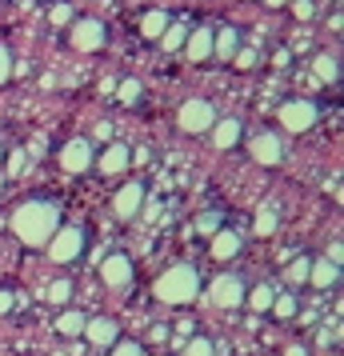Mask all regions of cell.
Wrapping results in <instances>:
<instances>
[{"mask_svg":"<svg viewBox=\"0 0 344 356\" xmlns=\"http://www.w3.org/2000/svg\"><path fill=\"white\" fill-rule=\"evenodd\" d=\"M288 4H293V13L300 20H312V13H316V4H312V0H288Z\"/></svg>","mask_w":344,"mask_h":356,"instance_id":"cell-35","label":"cell"},{"mask_svg":"<svg viewBox=\"0 0 344 356\" xmlns=\"http://www.w3.org/2000/svg\"><path fill=\"white\" fill-rule=\"evenodd\" d=\"M184 56L188 60H213V29L200 24V29H188V40H184Z\"/></svg>","mask_w":344,"mask_h":356,"instance_id":"cell-14","label":"cell"},{"mask_svg":"<svg viewBox=\"0 0 344 356\" xmlns=\"http://www.w3.org/2000/svg\"><path fill=\"white\" fill-rule=\"evenodd\" d=\"M92 161H97V152H92V145H88L84 136H72V140H65V145H60V168H65V172H72V177L88 172V168H92Z\"/></svg>","mask_w":344,"mask_h":356,"instance_id":"cell-8","label":"cell"},{"mask_svg":"<svg viewBox=\"0 0 344 356\" xmlns=\"http://www.w3.org/2000/svg\"><path fill=\"white\" fill-rule=\"evenodd\" d=\"M0 164H4V148H0Z\"/></svg>","mask_w":344,"mask_h":356,"instance_id":"cell-40","label":"cell"},{"mask_svg":"<svg viewBox=\"0 0 344 356\" xmlns=\"http://www.w3.org/2000/svg\"><path fill=\"white\" fill-rule=\"evenodd\" d=\"M341 280V268L332 264V260H312L309 264V284L312 289H332Z\"/></svg>","mask_w":344,"mask_h":356,"instance_id":"cell-18","label":"cell"},{"mask_svg":"<svg viewBox=\"0 0 344 356\" xmlns=\"http://www.w3.org/2000/svg\"><path fill=\"white\" fill-rule=\"evenodd\" d=\"M13 72H17V60H13V52L0 44V84H8V76H13Z\"/></svg>","mask_w":344,"mask_h":356,"instance_id":"cell-33","label":"cell"},{"mask_svg":"<svg viewBox=\"0 0 344 356\" xmlns=\"http://www.w3.org/2000/svg\"><path fill=\"white\" fill-rule=\"evenodd\" d=\"M312 68H316V76L328 81V84L341 81V60H336L332 52H316V56H312Z\"/></svg>","mask_w":344,"mask_h":356,"instance_id":"cell-20","label":"cell"},{"mask_svg":"<svg viewBox=\"0 0 344 356\" xmlns=\"http://www.w3.org/2000/svg\"><path fill=\"white\" fill-rule=\"evenodd\" d=\"M92 348H113L116 340H120V324L113 316H88L84 321V332H81Z\"/></svg>","mask_w":344,"mask_h":356,"instance_id":"cell-11","label":"cell"},{"mask_svg":"<svg viewBox=\"0 0 344 356\" xmlns=\"http://www.w3.org/2000/svg\"><path fill=\"white\" fill-rule=\"evenodd\" d=\"M104 40H108L104 20L84 17V20H72V24H68V44L76 52H97V49H104Z\"/></svg>","mask_w":344,"mask_h":356,"instance_id":"cell-6","label":"cell"},{"mask_svg":"<svg viewBox=\"0 0 344 356\" xmlns=\"http://www.w3.org/2000/svg\"><path fill=\"white\" fill-rule=\"evenodd\" d=\"M248 152H252V161L264 164V168H277L284 161V145H280L277 132H256L252 140H248Z\"/></svg>","mask_w":344,"mask_h":356,"instance_id":"cell-9","label":"cell"},{"mask_svg":"<svg viewBox=\"0 0 344 356\" xmlns=\"http://www.w3.org/2000/svg\"><path fill=\"white\" fill-rule=\"evenodd\" d=\"M113 356H148V353H145V344H136V340H116Z\"/></svg>","mask_w":344,"mask_h":356,"instance_id":"cell-32","label":"cell"},{"mask_svg":"<svg viewBox=\"0 0 344 356\" xmlns=\"http://www.w3.org/2000/svg\"><path fill=\"white\" fill-rule=\"evenodd\" d=\"M152 292H156V300H164V305H193L200 296V273L193 264H172V268H164L156 276Z\"/></svg>","mask_w":344,"mask_h":356,"instance_id":"cell-2","label":"cell"},{"mask_svg":"<svg viewBox=\"0 0 344 356\" xmlns=\"http://www.w3.org/2000/svg\"><path fill=\"white\" fill-rule=\"evenodd\" d=\"M188 29H193V24H168V29H164V36H161V44H164L168 52L184 49V40H188Z\"/></svg>","mask_w":344,"mask_h":356,"instance_id":"cell-24","label":"cell"},{"mask_svg":"<svg viewBox=\"0 0 344 356\" xmlns=\"http://www.w3.org/2000/svg\"><path fill=\"white\" fill-rule=\"evenodd\" d=\"M116 97H120V104H140L145 88H140V81H120L116 84Z\"/></svg>","mask_w":344,"mask_h":356,"instance_id":"cell-28","label":"cell"},{"mask_svg":"<svg viewBox=\"0 0 344 356\" xmlns=\"http://www.w3.org/2000/svg\"><path fill=\"white\" fill-rule=\"evenodd\" d=\"M181 356H213V340L208 337H193L188 344H184Z\"/></svg>","mask_w":344,"mask_h":356,"instance_id":"cell-31","label":"cell"},{"mask_svg":"<svg viewBox=\"0 0 344 356\" xmlns=\"http://www.w3.org/2000/svg\"><path fill=\"white\" fill-rule=\"evenodd\" d=\"M245 300L252 305V312H264V316H268V308H272V300H277V284H256L252 296H245Z\"/></svg>","mask_w":344,"mask_h":356,"instance_id":"cell-22","label":"cell"},{"mask_svg":"<svg viewBox=\"0 0 344 356\" xmlns=\"http://www.w3.org/2000/svg\"><path fill=\"white\" fill-rule=\"evenodd\" d=\"M13 305H17V296H13L8 289H0V316H4V312H13Z\"/></svg>","mask_w":344,"mask_h":356,"instance_id":"cell-37","label":"cell"},{"mask_svg":"<svg viewBox=\"0 0 344 356\" xmlns=\"http://www.w3.org/2000/svg\"><path fill=\"white\" fill-rule=\"evenodd\" d=\"M277 228H280L277 212L272 209H256V216H252V232H256V236H272Z\"/></svg>","mask_w":344,"mask_h":356,"instance_id":"cell-23","label":"cell"},{"mask_svg":"<svg viewBox=\"0 0 344 356\" xmlns=\"http://www.w3.org/2000/svg\"><path fill=\"white\" fill-rule=\"evenodd\" d=\"M100 280L108 284V289L124 292L132 284V260L129 252H113V257H104V264H100Z\"/></svg>","mask_w":344,"mask_h":356,"instance_id":"cell-10","label":"cell"},{"mask_svg":"<svg viewBox=\"0 0 344 356\" xmlns=\"http://www.w3.org/2000/svg\"><path fill=\"white\" fill-rule=\"evenodd\" d=\"M277 120L284 124V132H309L316 120H320V108L312 104V100L296 97V100H284L277 108Z\"/></svg>","mask_w":344,"mask_h":356,"instance_id":"cell-4","label":"cell"},{"mask_svg":"<svg viewBox=\"0 0 344 356\" xmlns=\"http://www.w3.org/2000/svg\"><path fill=\"white\" fill-rule=\"evenodd\" d=\"M56 228H60V212H56L52 200H24V204L13 212V232H17V241L28 244V248H44Z\"/></svg>","mask_w":344,"mask_h":356,"instance_id":"cell-1","label":"cell"},{"mask_svg":"<svg viewBox=\"0 0 344 356\" xmlns=\"http://www.w3.org/2000/svg\"><path fill=\"white\" fill-rule=\"evenodd\" d=\"M232 60H236V68H252V65H256V52L236 49V56H232Z\"/></svg>","mask_w":344,"mask_h":356,"instance_id":"cell-36","label":"cell"},{"mask_svg":"<svg viewBox=\"0 0 344 356\" xmlns=\"http://www.w3.org/2000/svg\"><path fill=\"white\" fill-rule=\"evenodd\" d=\"M277 321H293L296 316V296L293 292H277V300H272V308H268Z\"/></svg>","mask_w":344,"mask_h":356,"instance_id":"cell-25","label":"cell"},{"mask_svg":"<svg viewBox=\"0 0 344 356\" xmlns=\"http://www.w3.org/2000/svg\"><path fill=\"white\" fill-rule=\"evenodd\" d=\"M240 244H245V241H240V232L224 225L220 232H213V244H208V248H213L216 260H232L236 252H240Z\"/></svg>","mask_w":344,"mask_h":356,"instance_id":"cell-17","label":"cell"},{"mask_svg":"<svg viewBox=\"0 0 344 356\" xmlns=\"http://www.w3.org/2000/svg\"><path fill=\"white\" fill-rule=\"evenodd\" d=\"M177 124H181V132H188V136H200V132H208L216 124V108L208 104V100H184L181 113H177Z\"/></svg>","mask_w":344,"mask_h":356,"instance_id":"cell-5","label":"cell"},{"mask_svg":"<svg viewBox=\"0 0 344 356\" xmlns=\"http://www.w3.org/2000/svg\"><path fill=\"white\" fill-rule=\"evenodd\" d=\"M49 20L56 24V29H68V24L76 20V17H72V4H68V0H60V4H52V8H49Z\"/></svg>","mask_w":344,"mask_h":356,"instance_id":"cell-29","label":"cell"},{"mask_svg":"<svg viewBox=\"0 0 344 356\" xmlns=\"http://www.w3.org/2000/svg\"><path fill=\"white\" fill-rule=\"evenodd\" d=\"M145 184L140 180H132V184H124V188H116L113 196V212L120 216V220H136V212L145 209Z\"/></svg>","mask_w":344,"mask_h":356,"instance_id":"cell-12","label":"cell"},{"mask_svg":"<svg viewBox=\"0 0 344 356\" xmlns=\"http://www.w3.org/2000/svg\"><path fill=\"white\" fill-rule=\"evenodd\" d=\"M84 244H88V232H84L81 225H60L44 248H49V260H56V264H72V260L84 257Z\"/></svg>","mask_w":344,"mask_h":356,"instance_id":"cell-3","label":"cell"},{"mask_svg":"<svg viewBox=\"0 0 344 356\" xmlns=\"http://www.w3.org/2000/svg\"><path fill=\"white\" fill-rule=\"evenodd\" d=\"M129 164H132V148H124V145H104V152L92 161V168H100L104 177H116V172H124Z\"/></svg>","mask_w":344,"mask_h":356,"instance_id":"cell-13","label":"cell"},{"mask_svg":"<svg viewBox=\"0 0 344 356\" xmlns=\"http://www.w3.org/2000/svg\"><path fill=\"white\" fill-rule=\"evenodd\" d=\"M236 49H240V29H232V24L213 29V56L216 60H232Z\"/></svg>","mask_w":344,"mask_h":356,"instance_id":"cell-16","label":"cell"},{"mask_svg":"<svg viewBox=\"0 0 344 356\" xmlns=\"http://www.w3.org/2000/svg\"><path fill=\"white\" fill-rule=\"evenodd\" d=\"M268 8H288V0H264Z\"/></svg>","mask_w":344,"mask_h":356,"instance_id":"cell-39","label":"cell"},{"mask_svg":"<svg viewBox=\"0 0 344 356\" xmlns=\"http://www.w3.org/2000/svg\"><path fill=\"white\" fill-rule=\"evenodd\" d=\"M309 264H312L309 257H296L293 264L284 268V280H288V284H309Z\"/></svg>","mask_w":344,"mask_h":356,"instance_id":"cell-27","label":"cell"},{"mask_svg":"<svg viewBox=\"0 0 344 356\" xmlns=\"http://www.w3.org/2000/svg\"><path fill=\"white\" fill-rule=\"evenodd\" d=\"M208 296H213V305L216 308H240L245 305V276H236V273H220L213 276V284H208Z\"/></svg>","mask_w":344,"mask_h":356,"instance_id":"cell-7","label":"cell"},{"mask_svg":"<svg viewBox=\"0 0 344 356\" xmlns=\"http://www.w3.org/2000/svg\"><path fill=\"white\" fill-rule=\"evenodd\" d=\"M84 321H88L84 312H76V308H65V312L56 316V332H60V337H81V332H84Z\"/></svg>","mask_w":344,"mask_h":356,"instance_id":"cell-21","label":"cell"},{"mask_svg":"<svg viewBox=\"0 0 344 356\" xmlns=\"http://www.w3.org/2000/svg\"><path fill=\"white\" fill-rule=\"evenodd\" d=\"M4 164H8V177H20V172H24V164H28V156H24V152H8Z\"/></svg>","mask_w":344,"mask_h":356,"instance_id":"cell-34","label":"cell"},{"mask_svg":"<svg viewBox=\"0 0 344 356\" xmlns=\"http://www.w3.org/2000/svg\"><path fill=\"white\" fill-rule=\"evenodd\" d=\"M208 132H213V145L220 148V152H229V148L240 145V136H245V124H240L236 116H224V120H216Z\"/></svg>","mask_w":344,"mask_h":356,"instance_id":"cell-15","label":"cell"},{"mask_svg":"<svg viewBox=\"0 0 344 356\" xmlns=\"http://www.w3.org/2000/svg\"><path fill=\"white\" fill-rule=\"evenodd\" d=\"M220 220H224L220 212H204V216L197 220V232H200V236H213V232H220V228H224Z\"/></svg>","mask_w":344,"mask_h":356,"instance_id":"cell-30","label":"cell"},{"mask_svg":"<svg viewBox=\"0 0 344 356\" xmlns=\"http://www.w3.org/2000/svg\"><path fill=\"white\" fill-rule=\"evenodd\" d=\"M168 24H172V20H168L164 8H148L145 17H140V36H145V40H161Z\"/></svg>","mask_w":344,"mask_h":356,"instance_id":"cell-19","label":"cell"},{"mask_svg":"<svg viewBox=\"0 0 344 356\" xmlns=\"http://www.w3.org/2000/svg\"><path fill=\"white\" fill-rule=\"evenodd\" d=\"M44 296H49L52 305H68V300H72V280H65V276H56V280L49 284V292H44Z\"/></svg>","mask_w":344,"mask_h":356,"instance_id":"cell-26","label":"cell"},{"mask_svg":"<svg viewBox=\"0 0 344 356\" xmlns=\"http://www.w3.org/2000/svg\"><path fill=\"white\" fill-rule=\"evenodd\" d=\"M284 356H309V348H304V344H293V348H288Z\"/></svg>","mask_w":344,"mask_h":356,"instance_id":"cell-38","label":"cell"}]
</instances>
